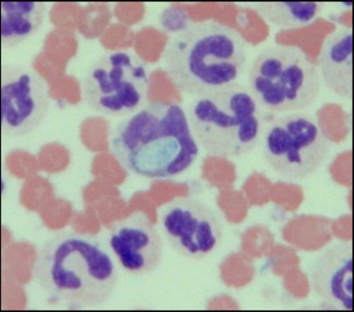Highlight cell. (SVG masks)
Segmentation results:
<instances>
[{
  "mask_svg": "<svg viewBox=\"0 0 354 312\" xmlns=\"http://www.w3.org/2000/svg\"><path fill=\"white\" fill-rule=\"evenodd\" d=\"M32 279L53 305L92 309L112 298L120 270L109 247L97 237L61 231L36 253Z\"/></svg>",
  "mask_w": 354,
  "mask_h": 312,
  "instance_id": "6da1fadb",
  "label": "cell"
},
{
  "mask_svg": "<svg viewBox=\"0 0 354 312\" xmlns=\"http://www.w3.org/2000/svg\"><path fill=\"white\" fill-rule=\"evenodd\" d=\"M109 149L123 169L152 180L185 174L200 154L187 113L178 103L165 102L147 103L121 120Z\"/></svg>",
  "mask_w": 354,
  "mask_h": 312,
  "instance_id": "7a4b0ae2",
  "label": "cell"
},
{
  "mask_svg": "<svg viewBox=\"0 0 354 312\" xmlns=\"http://www.w3.org/2000/svg\"><path fill=\"white\" fill-rule=\"evenodd\" d=\"M162 60L176 89L198 98L239 84L247 66L248 48L234 28L204 20L176 33Z\"/></svg>",
  "mask_w": 354,
  "mask_h": 312,
  "instance_id": "3957f363",
  "label": "cell"
},
{
  "mask_svg": "<svg viewBox=\"0 0 354 312\" xmlns=\"http://www.w3.org/2000/svg\"><path fill=\"white\" fill-rule=\"evenodd\" d=\"M187 116L198 146L219 158L252 153L262 134L259 104L240 84L196 98Z\"/></svg>",
  "mask_w": 354,
  "mask_h": 312,
  "instance_id": "277c9868",
  "label": "cell"
},
{
  "mask_svg": "<svg viewBox=\"0 0 354 312\" xmlns=\"http://www.w3.org/2000/svg\"><path fill=\"white\" fill-rule=\"evenodd\" d=\"M248 81L259 107L278 113L307 109L322 89L317 66L293 46L273 45L260 51L250 66Z\"/></svg>",
  "mask_w": 354,
  "mask_h": 312,
  "instance_id": "5b68a950",
  "label": "cell"
},
{
  "mask_svg": "<svg viewBox=\"0 0 354 312\" xmlns=\"http://www.w3.org/2000/svg\"><path fill=\"white\" fill-rule=\"evenodd\" d=\"M146 64L129 51L98 58L81 82L82 96L90 109L106 117H128L143 107L149 89Z\"/></svg>",
  "mask_w": 354,
  "mask_h": 312,
  "instance_id": "8992f818",
  "label": "cell"
},
{
  "mask_svg": "<svg viewBox=\"0 0 354 312\" xmlns=\"http://www.w3.org/2000/svg\"><path fill=\"white\" fill-rule=\"evenodd\" d=\"M330 149L329 139L309 113H284L263 131V159L275 174L288 181H301L316 174Z\"/></svg>",
  "mask_w": 354,
  "mask_h": 312,
  "instance_id": "52a82bcc",
  "label": "cell"
},
{
  "mask_svg": "<svg viewBox=\"0 0 354 312\" xmlns=\"http://www.w3.org/2000/svg\"><path fill=\"white\" fill-rule=\"evenodd\" d=\"M158 220L165 239L185 259H207L223 239V226L218 214L196 198L169 201L159 208Z\"/></svg>",
  "mask_w": 354,
  "mask_h": 312,
  "instance_id": "ba28073f",
  "label": "cell"
},
{
  "mask_svg": "<svg viewBox=\"0 0 354 312\" xmlns=\"http://www.w3.org/2000/svg\"><path fill=\"white\" fill-rule=\"evenodd\" d=\"M50 95L48 82L32 68L5 64L1 71V131L20 138L42 125L48 116Z\"/></svg>",
  "mask_w": 354,
  "mask_h": 312,
  "instance_id": "9c48e42d",
  "label": "cell"
},
{
  "mask_svg": "<svg viewBox=\"0 0 354 312\" xmlns=\"http://www.w3.org/2000/svg\"><path fill=\"white\" fill-rule=\"evenodd\" d=\"M108 246L118 265L136 277L158 269L164 255L161 234L144 214L136 213L113 224Z\"/></svg>",
  "mask_w": 354,
  "mask_h": 312,
  "instance_id": "30bf717a",
  "label": "cell"
},
{
  "mask_svg": "<svg viewBox=\"0 0 354 312\" xmlns=\"http://www.w3.org/2000/svg\"><path fill=\"white\" fill-rule=\"evenodd\" d=\"M310 284L328 309L353 311V245L338 242L319 254L310 269Z\"/></svg>",
  "mask_w": 354,
  "mask_h": 312,
  "instance_id": "8fae6325",
  "label": "cell"
},
{
  "mask_svg": "<svg viewBox=\"0 0 354 312\" xmlns=\"http://www.w3.org/2000/svg\"><path fill=\"white\" fill-rule=\"evenodd\" d=\"M317 66L330 91L344 100L353 99V28L340 27L327 36Z\"/></svg>",
  "mask_w": 354,
  "mask_h": 312,
  "instance_id": "7c38bea8",
  "label": "cell"
},
{
  "mask_svg": "<svg viewBox=\"0 0 354 312\" xmlns=\"http://www.w3.org/2000/svg\"><path fill=\"white\" fill-rule=\"evenodd\" d=\"M42 2H1V43L15 48L32 37L45 19Z\"/></svg>",
  "mask_w": 354,
  "mask_h": 312,
  "instance_id": "4fadbf2b",
  "label": "cell"
},
{
  "mask_svg": "<svg viewBox=\"0 0 354 312\" xmlns=\"http://www.w3.org/2000/svg\"><path fill=\"white\" fill-rule=\"evenodd\" d=\"M319 2H268L258 3L260 15L271 24L281 28L304 27L314 21L322 12Z\"/></svg>",
  "mask_w": 354,
  "mask_h": 312,
  "instance_id": "5bb4252c",
  "label": "cell"
}]
</instances>
